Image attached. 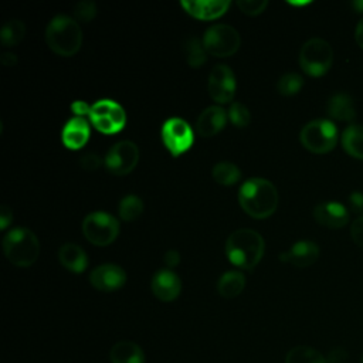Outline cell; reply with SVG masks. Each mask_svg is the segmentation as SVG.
Wrapping results in <instances>:
<instances>
[{
	"instance_id": "obj_1",
	"label": "cell",
	"mask_w": 363,
	"mask_h": 363,
	"mask_svg": "<svg viewBox=\"0 0 363 363\" xmlns=\"http://www.w3.org/2000/svg\"><path fill=\"white\" fill-rule=\"evenodd\" d=\"M278 190L272 182L262 177L245 180L238 191L241 208L252 218H268L278 207Z\"/></svg>"
},
{
	"instance_id": "obj_2",
	"label": "cell",
	"mask_w": 363,
	"mask_h": 363,
	"mask_svg": "<svg viewBox=\"0 0 363 363\" xmlns=\"http://www.w3.org/2000/svg\"><path fill=\"white\" fill-rule=\"evenodd\" d=\"M264 251L265 242L262 235L251 228H238L225 241L228 261L241 269H254L262 259Z\"/></svg>"
},
{
	"instance_id": "obj_3",
	"label": "cell",
	"mask_w": 363,
	"mask_h": 363,
	"mask_svg": "<svg viewBox=\"0 0 363 363\" xmlns=\"http://www.w3.org/2000/svg\"><path fill=\"white\" fill-rule=\"evenodd\" d=\"M45 43L57 55H75L82 45V30L79 23L65 14L55 16L45 28Z\"/></svg>"
},
{
	"instance_id": "obj_4",
	"label": "cell",
	"mask_w": 363,
	"mask_h": 363,
	"mask_svg": "<svg viewBox=\"0 0 363 363\" xmlns=\"http://www.w3.org/2000/svg\"><path fill=\"white\" fill-rule=\"evenodd\" d=\"M6 258L16 267H30L40 255L37 235L26 227H14L6 233L1 241Z\"/></svg>"
},
{
	"instance_id": "obj_5",
	"label": "cell",
	"mask_w": 363,
	"mask_h": 363,
	"mask_svg": "<svg viewBox=\"0 0 363 363\" xmlns=\"http://www.w3.org/2000/svg\"><path fill=\"white\" fill-rule=\"evenodd\" d=\"M333 64V48L323 38L308 40L299 51V65L309 77L325 75Z\"/></svg>"
},
{
	"instance_id": "obj_6",
	"label": "cell",
	"mask_w": 363,
	"mask_h": 363,
	"mask_svg": "<svg viewBox=\"0 0 363 363\" xmlns=\"http://www.w3.org/2000/svg\"><path fill=\"white\" fill-rule=\"evenodd\" d=\"M299 140L306 150L323 155L336 146L337 128L329 119H313L301 129Z\"/></svg>"
},
{
	"instance_id": "obj_7",
	"label": "cell",
	"mask_w": 363,
	"mask_h": 363,
	"mask_svg": "<svg viewBox=\"0 0 363 363\" xmlns=\"http://www.w3.org/2000/svg\"><path fill=\"white\" fill-rule=\"evenodd\" d=\"M204 50L208 55L217 58H225L234 55L241 44L238 31L228 24H213L210 26L201 38Z\"/></svg>"
},
{
	"instance_id": "obj_8",
	"label": "cell",
	"mask_w": 363,
	"mask_h": 363,
	"mask_svg": "<svg viewBox=\"0 0 363 363\" xmlns=\"http://www.w3.org/2000/svg\"><path fill=\"white\" fill-rule=\"evenodd\" d=\"M94 128L105 135L121 132L126 125L125 109L113 99H99L91 105L88 113Z\"/></svg>"
},
{
	"instance_id": "obj_9",
	"label": "cell",
	"mask_w": 363,
	"mask_h": 363,
	"mask_svg": "<svg viewBox=\"0 0 363 363\" xmlns=\"http://www.w3.org/2000/svg\"><path fill=\"white\" fill-rule=\"evenodd\" d=\"M82 234L94 245L106 247L119 234V221L106 211H94L82 220Z\"/></svg>"
},
{
	"instance_id": "obj_10",
	"label": "cell",
	"mask_w": 363,
	"mask_h": 363,
	"mask_svg": "<svg viewBox=\"0 0 363 363\" xmlns=\"http://www.w3.org/2000/svg\"><path fill=\"white\" fill-rule=\"evenodd\" d=\"M162 142L173 157L186 153L194 143L191 126L182 118H169L160 130Z\"/></svg>"
},
{
	"instance_id": "obj_11",
	"label": "cell",
	"mask_w": 363,
	"mask_h": 363,
	"mask_svg": "<svg viewBox=\"0 0 363 363\" xmlns=\"http://www.w3.org/2000/svg\"><path fill=\"white\" fill-rule=\"evenodd\" d=\"M139 162V147L130 140L116 142L105 155L104 164L111 174L126 176Z\"/></svg>"
},
{
	"instance_id": "obj_12",
	"label": "cell",
	"mask_w": 363,
	"mask_h": 363,
	"mask_svg": "<svg viewBox=\"0 0 363 363\" xmlns=\"http://www.w3.org/2000/svg\"><path fill=\"white\" fill-rule=\"evenodd\" d=\"M235 75L228 65L218 64L213 67L207 82V91L213 101L218 104H231L235 95Z\"/></svg>"
},
{
	"instance_id": "obj_13",
	"label": "cell",
	"mask_w": 363,
	"mask_h": 363,
	"mask_svg": "<svg viewBox=\"0 0 363 363\" xmlns=\"http://www.w3.org/2000/svg\"><path fill=\"white\" fill-rule=\"evenodd\" d=\"M89 282L102 292L118 291L126 284V272L116 264H102L91 271Z\"/></svg>"
},
{
	"instance_id": "obj_14",
	"label": "cell",
	"mask_w": 363,
	"mask_h": 363,
	"mask_svg": "<svg viewBox=\"0 0 363 363\" xmlns=\"http://www.w3.org/2000/svg\"><path fill=\"white\" fill-rule=\"evenodd\" d=\"M153 295L162 302L174 301L182 291V281L176 272L169 268L159 269L150 282Z\"/></svg>"
},
{
	"instance_id": "obj_15",
	"label": "cell",
	"mask_w": 363,
	"mask_h": 363,
	"mask_svg": "<svg viewBox=\"0 0 363 363\" xmlns=\"http://www.w3.org/2000/svg\"><path fill=\"white\" fill-rule=\"evenodd\" d=\"M313 218L323 227L342 228L349 221V210L339 201H323L315 206Z\"/></svg>"
},
{
	"instance_id": "obj_16",
	"label": "cell",
	"mask_w": 363,
	"mask_h": 363,
	"mask_svg": "<svg viewBox=\"0 0 363 363\" xmlns=\"http://www.w3.org/2000/svg\"><path fill=\"white\" fill-rule=\"evenodd\" d=\"M180 6L194 18L216 20L225 14L230 7L228 0H183Z\"/></svg>"
},
{
	"instance_id": "obj_17",
	"label": "cell",
	"mask_w": 363,
	"mask_h": 363,
	"mask_svg": "<svg viewBox=\"0 0 363 363\" xmlns=\"http://www.w3.org/2000/svg\"><path fill=\"white\" fill-rule=\"evenodd\" d=\"M319 258V247L313 241L301 240L296 241L286 250L285 252L279 254V259L282 262L292 264L298 268H305L316 262Z\"/></svg>"
},
{
	"instance_id": "obj_18",
	"label": "cell",
	"mask_w": 363,
	"mask_h": 363,
	"mask_svg": "<svg viewBox=\"0 0 363 363\" xmlns=\"http://www.w3.org/2000/svg\"><path fill=\"white\" fill-rule=\"evenodd\" d=\"M91 136V128L82 116H74L62 128L61 140L67 149L78 150L86 145Z\"/></svg>"
},
{
	"instance_id": "obj_19",
	"label": "cell",
	"mask_w": 363,
	"mask_h": 363,
	"mask_svg": "<svg viewBox=\"0 0 363 363\" xmlns=\"http://www.w3.org/2000/svg\"><path fill=\"white\" fill-rule=\"evenodd\" d=\"M227 119L228 115L225 109L218 105H211L199 115L196 122V130L203 138H211L224 129Z\"/></svg>"
},
{
	"instance_id": "obj_20",
	"label": "cell",
	"mask_w": 363,
	"mask_h": 363,
	"mask_svg": "<svg viewBox=\"0 0 363 363\" xmlns=\"http://www.w3.org/2000/svg\"><path fill=\"white\" fill-rule=\"evenodd\" d=\"M58 259L64 268L74 274H82L88 268V255L82 247L68 242L60 247Z\"/></svg>"
},
{
	"instance_id": "obj_21",
	"label": "cell",
	"mask_w": 363,
	"mask_h": 363,
	"mask_svg": "<svg viewBox=\"0 0 363 363\" xmlns=\"http://www.w3.org/2000/svg\"><path fill=\"white\" fill-rule=\"evenodd\" d=\"M326 112L336 121H353L356 118V108L352 96L345 92L332 95L326 105Z\"/></svg>"
},
{
	"instance_id": "obj_22",
	"label": "cell",
	"mask_w": 363,
	"mask_h": 363,
	"mask_svg": "<svg viewBox=\"0 0 363 363\" xmlns=\"http://www.w3.org/2000/svg\"><path fill=\"white\" fill-rule=\"evenodd\" d=\"M111 363H145L142 347L130 340H121L109 350Z\"/></svg>"
},
{
	"instance_id": "obj_23",
	"label": "cell",
	"mask_w": 363,
	"mask_h": 363,
	"mask_svg": "<svg viewBox=\"0 0 363 363\" xmlns=\"http://www.w3.org/2000/svg\"><path fill=\"white\" fill-rule=\"evenodd\" d=\"M343 150L354 157L363 160V125H349L340 138Z\"/></svg>"
},
{
	"instance_id": "obj_24",
	"label": "cell",
	"mask_w": 363,
	"mask_h": 363,
	"mask_svg": "<svg viewBox=\"0 0 363 363\" xmlns=\"http://www.w3.org/2000/svg\"><path fill=\"white\" fill-rule=\"evenodd\" d=\"M245 288V277L240 271L224 272L217 282V292L227 299L238 296Z\"/></svg>"
},
{
	"instance_id": "obj_25",
	"label": "cell",
	"mask_w": 363,
	"mask_h": 363,
	"mask_svg": "<svg viewBox=\"0 0 363 363\" xmlns=\"http://www.w3.org/2000/svg\"><path fill=\"white\" fill-rule=\"evenodd\" d=\"M26 35V26L21 20H9L1 26L0 41L4 47L18 45Z\"/></svg>"
},
{
	"instance_id": "obj_26",
	"label": "cell",
	"mask_w": 363,
	"mask_h": 363,
	"mask_svg": "<svg viewBox=\"0 0 363 363\" xmlns=\"http://www.w3.org/2000/svg\"><path fill=\"white\" fill-rule=\"evenodd\" d=\"M285 363H328V360L313 347L295 346L286 353Z\"/></svg>"
},
{
	"instance_id": "obj_27",
	"label": "cell",
	"mask_w": 363,
	"mask_h": 363,
	"mask_svg": "<svg viewBox=\"0 0 363 363\" xmlns=\"http://www.w3.org/2000/svg\"><path fill=\"white\" fill-rule=\"evenodd\" d=\"M211 176L214 182L221 186H233L240 180L241 172L231 162H220L213 167Z\"/></svg>"
},
{
	"instance_id": "obj_28",
	"label": "cell",
	"mask_w": 363,
	"mask_h": 363,
	"mask_svg": "<svg viewBox=\"0 0 363 363\" xmlns=\"http://www.w3.org/2000/svg\"><path fill=\"white\" fill-rule=\"evenodd\" d=\"M143 201L136 194H128L119 201L118 213L123 221H135L143 213Z\"/></svg>"
},
{
	"instance_id": "obj_29",
	"label": "cell",
	"mask_w": 363,
	"mask_h": 363,
	"mask_svg": "<svg viewBox=\"0 0 363 363\" xmlns=\"http://www.w3.org/2000/svg\"><path fill=\"white\" fill-rule=\"evenodd\" d=\"M183 51H184L187 64L193 68H200L207 60V52L204 50L203 41H200L196 37H190L186 40L183 45Z\"/></svg>"
},
{
	"instance_id": "obj_30",
	"label": "cell",
	"mask_w": 363,
	"mask_h": 363,
	"mask_svg": "<svg viewBox=\"0 0 363 363\" xmlns=\"http://www.w3.org/2000/svg\"><path fill=\"white\" fill-rule=\"evenodd\" d=\"M302 86L303 78L296 72H286L277 82V89L284 96L296 95L302 89Z\"/></svg>"
},
{
	"instance_id": "obj_31",
	"label": "cell",
	"mask_w": 363,
	"mask_h": 363,
	"mask_svg": "<svg viewBox=\"0 0 363 363\" xmlns=\"http://www.w3.org/2000/svg\"><path fill=\"white\" fill-rule=\"evenodd\" d=\"M227 115H228L230 122L235 128H245L251 122V113H250L248 108L242 102H238V101H233L230 104Z\"/></svg>"
},
{
	"instance_id": "obj_32",
	"label": "cell",
	"mask_w": 363,
	"mask_h": 363,
	"mask_svg": "<svg viewBox=\"0 0 363 363\" xmlns=\"http://www.w3.org/2000/svg\"><path fill=\"white\" fill-rule=\"evenodd\" d=\"M74 17L77 21H82V23H89L91 20L95 18L98 10H96V4L91 0H82L78 1L74 6Z\"/></svg>"
},
{
	"instance_id": "obj_33",
	"label": "cell",
	"mask_w": 363,
	"mask_h": 363,
	"mask_svg": "<svg viewBox=\"0 0 363 363\" xmlns=\"http://www.w3.org/2000/svg\"><path fill=\"white\" fill-rule=\"evenodd\" d=\"M237 6L247 16H258L265 11L268 1L267 0H238Z\"/></svg>"
},
{
	"instance_id": "obj_34",
	"label": "cell",
	"mask_w": 363,
	"mask_h": 363,
	"mask_svg": "<svg viewBox=\"0 0 363 363\" xmlns=\"http://www.w3.org/2000/svg\"><path fill=\"white\" fill-rule=\"evenodd\" d=\"M102 163H104L102 157L96 153H86V155L81 156V159H79V166L86 172L98 170Z\"/></svg>"
},
{
	"instance_id": "obj_35",
	"label": "cell",
	"mask_w": 363,
	"mask_h": 363,
	"mask_svg": "<svg viewBox=\"0 0 363 363\" xmlns=\"http://www.w3.org/2000/svg\"><path fill=\"white\" fill-rule=\"evenodd\" d=\"M350 235L356 245L363 248V216H359L350 227Z\"/></svg>"
},
{
	"instance_id": "obj_36",
	"label": "cell",
	"mask_w": 363,
	"mask_h": 363,
	"mask_svg": "<svg viewBox=\"0 0 363 363\" xmlns=\"http://www.w3.org/2000/svg\"><path fill=\"white\" fill-rule=\"evenodd\" d=\"M349 207L356 214H363V193L359 190H354L347 197Z\"/></svg>"
},
{
	"instance_id": "obj_37",
	"label": "cell",
	"mask_w": 363,
	"mask_h": 363,
	"mask_svg": "<svg viewBox=\"0 0 363 363\" xmlns=\"http://www.w3.org/2000/svg\"><path fill=\"white\" fill-rule=\"evenodd\" d=\"M163 261H164V265L169 269H172L180 264V252L177 250H167L163 255Z\"/></svg>"
},
{
	"instance_id": "obj_38",
	"label": "cell",
	"mask_w": 363,
	"mask_h": 363,
	"mask_svg": "<svg viewBox=\"0 0 363 363\" xmlns=\"http://www.w3.org/2000/svg\"><path fill=\"white\" fill-rule=\"evenodd\" d=\"M11 220H13V211H11V208H10L9 206L3 204L1 208H0V228H1V230L7 228L9 224L11 223Z\"/></svg>"
},
{
	"instance_id": "obj_39",
	"label": "cell",
	"mask_w": 363,
	"mask_h": 363,
	"mask_svg": "<svg viewBox=\"0 0 363 363\" xmlns=\"http://www.w3.org/2000/svg\"><path fill=\"white\" fill-rule=\"evenodd\" d=\"M89 109L91 106L86 105L84 101H75L72 105H71V111L77 115V116H82L85 113H89Z\"/></svg>"
},
{
	"instance_id": "obj_40",
	"label": "cell",
	"mask_w": 363,
	"mask_h": 363,
	"mask_svg": "<svg viewBox=\"0 0 363 363\" xmlns=\"http://www.w3.org/2000/svg\"><path fill=\"white\" fill-rule=\"evenodd\" d=\"M0 62L4 67H14L17 64V55L13 52H3L0 55Z\"/></svg>"
},
{
	"instance_id": "obj_41",
	"label": "cell",
	"mask_w": 363,
	"mask_h": 363,
	"mask_svg": "<svg viewBox=\"0 0 363 363\" xmlns=\"http://www.w3.org/2000/svg\"><path fill=\"white\" fill-rule=\"evenodd\" d=\"M354 40L360 48H363V17L359 20L354 30Z\"/></svg>"
},
{
	"instance_id": "obj_42",
	"label": "cell",
	"mask_w": 363,
	"mask_h": 363,
	"mask_svg": "<svg viewBox=\"0 0 363 363\" xmlns=\"http://www.w3.org/2000/svg\"><path fill=\"white\" fill-rule=\"evenodd\" d=\"M352 7L357 11V13H363V0H354L352 3Z\"/></svg>"
},
{
	"instance_id": "obj_43",
	"label": "cell",
	"mask_w": 363,
	"mask_h": 363,
	"mask_svg": "<svg viewBox=\"0 0 363 363\" xmlns=\"http://www.w3.org/2000/svg\"><path fill=\"white\" fill-rule=\"evenodd\" d=\"M362 363H363V357H362Z\"/></svg>"
}]
</instances>
